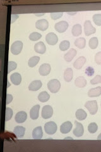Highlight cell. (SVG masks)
Wrapping results in <instances>:
<instances>
[{"label": "cell", "instance_id": "cell-1", "mask_svg": "<svg viewBox=\"0 0 101 152\" xmlns=\"http://www.w3.org/2000/svg\"><path fill=\"white\" fill-rule=\"evenodd\" d=\"M47 88L52 93H56L61 88V83L57 79H52L47 83Z\"/></svg>", "mask_w": 101, "mask_h": 152}, {"label": "cell", "instance_id": "cell-2", "mask_svg": "<svg viewBox=\"0 0 101 152\" xmlns=\"http://www.w3.org/2000/svg\"><path fill=\"white\" fill-rule=\"evenodd\" d=\"M85 107L87 108V110L90 112L91 115H95L98 110V104L97 102L95 100L89 101L86 102L85 104Z\"/></svg>", "mask_w": 101, "mask_h": 152}, {"label": "cell", "instance_id": "cell-3", "mask_svg": "<svg viewBox=\"0 0 101 152\" xmlns=\"http://www.w3.org/2000/svg\"><path fill=\"white\" fill-rule=\"evenodd\" d=\"M44 129L47 134H54L57 131V127L56 124L54 122L50 121L47 122L44 126Z\"/></svg>", "mask_w": 101, "mask_h": 152}, {"label": "cell", "instance_id": "cell-4", "mask_svg": "<svg viewBox=\"0 0 101 152\" xmlns=\"http://www.w3.org/2000/svg\"><path fill=\"white\" fill-rule=\"evenodd\" d=\"M22 48H23V43L22 41H17L15 42H14L11 46L12 53L15 55L20 54L22 51Z\"/></svg>", "mask_w": 101, "mask_h": 152}, {"label": "cell", "instance_id": "cell-5", "mask_svg": "<svg viewBox=\"0 0 101 152\" xmlns=\"http://www.w3.org/2000/svg\"><path fill=\"white\" fill-rule=\"evenodd\" d=\"M96 32V28L92 25L90 20H86L84 23V32L86 36L93 34Z\"/></svg>", "mask_w": 101, "mask_h": 152}, {"label": "cell", "instance_id": "cell-6", "mask_svg": "<svg viewBox=\"0 0 101 152\" xmlns=\"http://www.w3.org/2000/svg\"><path fill=\"white\" fill-rule=\"evenodd\" d=\"M53 114V109L50 105H45L42 110V117L44 119H48L52 117Z\"/></svg>", "mask_w": 101, "mask_h": 152}, {"label": "cell", "instance_id": "cell-7", "mask_svg": "<svg viewBox=\"0 0 101 152\" xmlns=\"http://www.w3.org/2000/svg\"><path fill=\"white\" fill-rule=\"evenodd\" d=\"M68 26V23L66 21H61L56 23L54 26V28L58 32L62 33L67 30Z\"/></svg>", "mask_w": 101, "mask_h": 152}, {"label": "cell", "instance_id": "cell-8", "mask_svg": "<svg viewBox=\"0 0 101 152\" xmlns=\"http://www.w3.org/2000/svg\"><path fill=\"white\" fill-rule=\"evenodd\" d=\"M46 41L49 45H55L58 41V37L54 32H49L46 36Z\"/></svg>", "mask_w": 101, "mask_h": 152}, {"label": "cell", "instance_id": "cell-9", "mask_svg": "<svg viewBox=\"0 0 101 152\" xmlns=\"http://www.w3.org/2000/svg\"><path fill=\"white\" fill-rule=\"evenodd\" d=\"M75 128L73 130V134L76 137H81L84 134V126L81 123L76 121L75 122Z\"/></svg>", "mask_w": 101, "mask_h": 152}, {"label": "cell", "instance_id": "cell-10", "mask_svg": "<svg viewBox=\"0 0 101 152\" xmlns=\"http://www.w3.org/2000/svg\"><path fill=\"white\" fill-rule=\"evenodd\" d=\"M49 26V23L46 19H41V20H37L36 23V27L38 29L42 31H46Z\"/></svg>", "mask_w": 101, "mask_h": 152}, {"label": "cell", "instance_id": "cell-11", "mask_svg": "<svg viewBox=\"0 0 101 152\" xmlns=\"http://www.w3.org/2000/svg\"><path fill=\"white\" fill-rule=\"evenodd\" d=\"M72 127H73V125L71 122L70 121H67L64 123H62L60 127V132L62 133V134H67L72 129Z\"/></svg>", "mask_w": 101, "mask_h": 152}, {"label": "cell", "instance_id": "cell-12", "mask_svg": "<svg viewBox=\"0 0 101 152\" xmlns=\"http://www.w3.org/2000/svg\"><path fill=\"white\" fill-rule=\"evenodd\" d=\"M51 65L48 64H44L39 69V72L42 76H46L49 74L51 72Z\"/></svg>", "mask_w": 101, "mask_h": 152}, {"label": "cell", "instance_id": "cell-13", "mask_svg": "<svg viewBox=\"0 0 101 152\" xmlns=\"http://www.w3.org/2000/svg\"><path fill=\"white\" fill-rule=\"evenodd\" d=\"M27 114L25 112L21 111V112H18L15 115V120L17 123H23L25 122L27 120Z\"/></svg>", "mask_w": 101, "mask_h": 152}, {"label": "cell", "instance_id": "cell-14", "mask_svg": "<svg viewBox=\"0 0 101 152\" xmlns=\"http://www.w3.org/2000/svg\"><path fill=\"white\" fill-rule=\"evenodd\" d=\"M40 109L39 104L33 106L30 111V117L32 120H36L39 117V112Z\"/></svg>", "mask_w": 101, "mask_h": 152}, {"label": "cell", "instance_id": "cell-15", "mask_svg": "<svg viewBox=\"0 0 101 152\" xmlns=\"http://www.w3.org/2000/svg\"><path fill=\"white\" fill-rule=\"evenodd\" d=\"M42 86V83L39 80H33L32 81L30 85L28 86V89L30 91H36L37 90H39V89L41 88Z\"/></svg>", "mask_w": 101, "mask_h": 152}, {"label": "cell", "instance_id": "cell-16", "mask_svg": "<svg viewBox=\"0 0 101 152\" xmlns=\"http://www.w3.org/2000/svg\"><path fill=\"white\" fill-rule=\"evenodd\" d=\"M34 50L38 53L44 54L46 51V45L42 41L37 42V43L34 45Z\"/></svg>", "mask_w": 101, "mask_h": 152}, {"label": "cell", "instance_id": "cell-17", "mask_svg": "<svg viewBox=\"0 0 101 152\" xmlns=\"http://www.w3.org/2000/svg\"><path fill=\"white\" fill-rule=\"evenodd\" d=\"M43 136V132L41 126L36 127L32 131V137L34 140H41Z\"/></svg>", "mask_w": 101, "mask_h": 152}, {"label": "cell", "instance_id": "cell-18", "mask_svg": "<svg viewBox=\"0 0 101 152\" xmlns=\"http://www.w3.org/2000/svg\"><path fill=\"white\" fill-rule=\"evenodd\" d=\"M86 61V60L85 58V57L80 56L75 60V61L73 63V66L76 69H80L83 67V66L85 64Z\"/></svg>", "mask_w": 101, "mask_h": 152}, {"label": "cell", "instance_id": "cell-19", "mask_svg": "<svg viewBox=\"0 0 101 152\" xmlns=\"http://www.w3.org/2000/svg\"><path fill=\"white\" fill-rule=\"evenodd\" d=\"M76 50L74 48H71L67 53L65 55L64 58L67 61V62H70L73 59L74 57L76 55Z\"/></svg>", "mask_w": 101, "mask_h": 152}, {"label": "cell", "instance_id": "cell-20", "mask_svg": "<svg viewBox=\"0 0 101 152\" xmlns=\"http://www.w3.org/2000/svg\"><path fill=\"white\" fill-rule=\"evenodd\" d=\"M75 84L76 87L80 88H84L86 84V80L83 76H79L75 80Z\"/></svg>", "mask_w": 101, "mask_h": 152}, {"label": "cell", "instance_id": "cell-21", "mask_svg": "<svg viewBox=\"0 0 101 152\" xmlns=\"http://www.w3.org/2000/svg\"><path fill=\"white\" fill-rule=\"evenodd\" d=\"M10 79L13 84L18 86L22 82V76L19 73L15 72L11 75Z\"/></svg>", "mask_w": 101, "mask_h": 152}, {"label": "cell", "instance_id": "cell-22", "mask_svg": "<svg viewBox=\"0 0 101 152\" xmlns=\"http://www.w3.org/2000/svg\"><path fill=\"white\" fill-rule=\"evenodd\" d=\"M101 94V87L98 86L95 88L90 89L88 92L89 97H98Z\"/></svg>", "mask_w": 101, "mask_h": 152}, {"label": "cell", "instance_id": "cell-23", "mask_svg": "<svg viewBox=\"0 0 101 152\" xmlns=\"http://www.w3.org/2000/svg\"><path fill=\"white\" fill-rule=\"evenodd\" d=\"M73 70L71 68L66 69L64 72V79L65 80L67 83H70L73 79Z\"/></svg>", "mask_w": 101, "mask_h": 152}, {"label": "cell", "instance_id": "cell-24", "mask_svg": "<svg viewBox=\"0 0 101 152\" xmlns=\"http://www.w3.org/2000/svg\"><path fill=\"white\" fill-rule=\"evenodd\" d=\"M25 128L22 126H17L14 128L13 132L18 137H22L25 134Z\"/></svg>", "mask_w": 101, "mask_h": 152}, {"label": "cell", "instance_id": "cell-25", "mask_svg": "<svg viewBox=\"0 0 101 152\" xmlns=\"http://www.w3.org/2000/svg\"><path fill=\"white\" fill-rule=\"evenodd\" d=\"M75 116L79 121H84L87 117V114L83 109H78L75 113Z\"/></svg>", "mask_w": 101, "mask_h": 152}, {"label": "cell", "instance_id": "cell-26", "mask_svg": "<svg viewBox=\"0 0 101 152\" xmlns=\"http://www.w3.org/2000/svg\"><path fill=\"white\" fill-rule=\"evenodd\" d=\"M74 44L78 48L83 49L85 47L86 40L84 37H80L75 41Z\"/></svg>", "mask_w": 101, "mask_h": 152}, {"label": "cell", "instance_id": "cell-27", "mask_svg": "<svg viewBox=\"0 0 101 152\" xmlns=\"http://www.w3.org/2000/svg\"><path fill=\"white\" fill-rule=\"evenodd\" d=\"M49 98H50V95L46 91L41 92L39 94V96H38V99L42 103L47 102L49 99Z\"/></svg>", "mask_w": 101, "mask_h": 152}, {"label": "cell", "instance_id": "cell-28", "mask_svg": "<svg viewBox=\"0 0 101 152\" xmlns=\"http://www.w3.org/2000/svg\"><path fill=\"white\" fill-rule=\"evenodd\" d=\"M72 34H73L74 36H80L81 32H82V31H81V26L80 24H75L73 26V28H72Z\"/></svg>", "mask_w": 101, "mask_h": 152}, {"label": "cell", "instance_id": "cell-29", "mask_svg": "<svg viewBox=\"0 0 101 152\" xmlns=\"http://www.w3.org/2000/svg\"><path fill=\"white\" fill-rule=\"evenodd\" d=\"M39 60H40L39 56H35L31 57V58L29 59V60H28V65L30 67H33V66H35L38 63H39Z\"/></svg>", "mask_w": 101, "mask_h": 152}, {"label": "cell", "instance_id": "cell-30", "mask_svg": "<svg viewBox=\"0 0 101 152\" xmlns=\"http://www.w3.org/2000/svg\"><path fill=\"white\" fill-rule=\"evenodd\" d=\"M89 47L91 49H96L98 46L99 45V41H98V38L96 37H92L91 39L89 40Z\"/></svg>", "mask_w": 101, "mask_h": 152}, {"label": "cell", "instance_id": "cell-31", "mask_svg": "<svg viewBox=\"0 0 101 152\" xmlns=\"http://www.w3.org/2000/svg\"><path fill=\"white\" fill-rule=\"evenodd\" d=\"M70 42L68 41L65 40V41H62L60 44L59 48H60V49L61 50V51H64L68 50V48H70Z\"/></svg>", "mask_w": 101, "mask_h": 152}, {"label": "cell", "instance_id": "cell-32", "mask_svg": "<svg viewBox=\"0 0 101 152\" xmlns=\"http://www.w3.org/2000/svg\"><path fill=\"white\" fill-rule=\"evenodd\" d=\"M98 129L97 124L95 122L90 123L88 126V131L91 134H94L95 132H97Z\"/></svg>", "mask_w": 101, "mask_h": 152}, {"label": "cell", "instance_id": "cell-33", "mask_svg": "<svg viewBox=\"0 0 101 152\" xmlns=\"http://www.w3.org/2000/svg\"><path fill=\"white\" fill-rule=\"evenodd\" d=\"M42 37V35L39 32H32L29 35V39L31 41H37L39 40V39Z\"/></svg>", "mask_w": 101, "mask_h": 152}, {"label": "cell", "instance_id": "cell-34", "mask_svg": "<svg viewBox=\"0 0 101 152\" xmlns=\"http://www.w3.org/2000/svg\"><path fill=\"white\" fill-rule=\"evenodd\" d=\"M17 67V64L15 61H9L8 64V73H10L12 71L16 69Z\"/></svg>", "mask_w": 101, "mask_h": 152}, {"label": "cell", "instance_id": "cell-35", "mask_svg": "<svg viewBox=\"0 0 101 152\" xmlns=\"http://www.w3.org/2000/svg\"><path fill=\"white\" fill-rule=\"evenodd\" d=\"M13 116V110L10 108L7 107L6 108V113H5V121H8L10 120Z\"/></svg>", "mask_w": 101, "mask_h": 152}, {"label": "cell", "instance_id": "cell-36", "mask_svg": "<svg viewBox=\"0 0 101 152\" xmlns=\"http://www.w3.org/2000/svg\"><path fill=\"white\" fill-rule=\"evenodd\" d=\"M93 20L98 26H101V14H95L93 16Z\"/></svg>", "mask_w": 101, "mask_h": 152}, {"label": "cell", "instance_id": "cell-37", "mask_svg": "<svg viewBox=\"0 0 101 152\" xmlns=\"http://www.w3.org/2000/svg\"><path fill=\"white\" fill-rule=\"evenodd\" d=\"M62 15H63V13L62 12H53L50 13V16L53 20H57V19L62 17Z\"/></svg>", "mask_w": 101, "mask_h": 152}, {"label": "cell", "instance_id": "cell-38", "mask_svg": "<svg viewBox=\"0 0 101 152\" xmlns=\"http://www.w3.org/2000/svg\"><path fill=\"white\" fill-rule=\"evenodd\" d=\"M99 83H101V76L99 75H97L96 76L90 80L91 84H97Z\"/></svg>", "mask_w": 101, "mask_h": 152}, {"label": "cell", "instance_id": "cell-39", "mask_svg": "<svg viewBox=\"0 0 101 152\" xmlns=\"http://www.w3.org/2000/svg\"><path fill=\"white\" fill-rule=\"evenodd\" d=\"M85 72L86 75L89 76V77H91V76H92L94 74L95 71L92 66H88V67L85 69Z\"/></svg>", "mask_w": 101, "mask_h": 152}, {"label": "cell", "instance_id": "cell-40", "mask_svg": "<svg viewBox=\"0 0 101 152\" xmlns=\"http://www.w3.org/2000/svg\"><path fill=\"white\" fill-rule=\"evenodd\" d=\"M95 61L98 65L101 64V51L98 52L97 53H96L95 55Z\"/></svg>", "mask_w": 101, "mask_h": 152}, {"label": "cell", "instance_id": "cell-41", "mask_svg": "<svg viewBox=\"0 0 101 152\" xmlns=\"http://www.w3.org/2000/svg\"><path fill=\"white\" fill-rule=\"evenodd\" d=\"M13 100V96L12 95L10 94H7V104L10 103Z\"/></svg>", "mask_w": 101, "mask_h": 152}, {"label": "cell", "instance_id": "cell-42", "mask_svg": "<svg viewBox=\"0 0 101 152\" xmlns=\"http://www.w3.org/2000/svg\"><path fill=\"white\" fill-rule=\"evenodd\" d=\"M76 13V12H68V14H69V15H75Z\"/></svg>", "mask_w": 101, "mask_h": 152}, {"label": "cell", "instance_id": "cell-43", "mask_svg": "<svg viewBox=\"0 0 101 152\" xmlns=\"http://www.w3.org/2000/svg\"><path fill=\"white\" fill-rule=\"evenodd\" d=\"M35 15H37V16H42L43 15H44V13H39V14L35 13Z\"/></svg>", "mask_w": 101, "mask_h": 152}, {"label": "cell", "instance_id": "cell-44", "mask_svg": "<svg viewBox=\"0 0 101 152\" xmlns=\"http://www.w3.org/2000/svg\"><path fill=\"white\" fill-rule=\"evenodd\" d=\"M97 140H101V133L97 137Z\"/></svg>", "mask_w": 101, "mask_h": 152}, {"label": "cell", "instance_id": "cell-45", "mask_svg": "<svg viewBox=\"0 0 101 152\" xmlns=\"http://www.w3.org/2000/svg\"><path fill=\"white\" fill-rule=\"evenodd\" d=\"M64 140H73V138L71 137H65V138Z\"/></svg>", "mask_w": 101, "mask_h": 152}, {"label": "cell", "instance_id": "cell-46", "mask_svg": "<svg viewBox=\"0 0 101 152\" xmlns=\"http://www.w3.org/2000/svg\"><path fill=\"white\" fill-rule=\"evenodd\" d=\"M100 106H101V103H100Z\"/></svg>", "mask_w": 101, "mask_h": 152}]
</instances>
